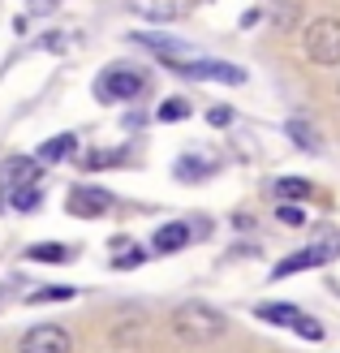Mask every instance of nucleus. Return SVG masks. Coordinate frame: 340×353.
<instances>
[{
  "label": "nucleus",
  "instance_id": "1",
  "mask_svg": "<svg viewBox=\"0 0 340 353\" xmlns=\"http://www.w3.org/2000/svg\"><path fill=\"white\" fill-rule=\"evenodd\" d=\"M168 327H172V336L186 341V345H211L228 332V319L207 302H181L168 314Z\"/></svg>",
  "mask_w": 340,
  "mask_h": 353
},
{
  "label": "nucleus",
  "instance_id": "2",
  "mask_svg": "<svg viewBox=\"0 0 340 353\" xmlns=\"http://www.w3.org/2000/svg\"><path fill=\"white\" fill-rule=\"evenodd\" d=\"M301 52L306 61L319 69H336L340 65V17H314L301 34Z\"/></svg>",
  "mask_w": 340,
  "mask_h": 353
},
{
  "label": "nucleus",
  "instance_id": "3",
  "mask_svg": "<svg viewBox=\"0 0 340 353\" xmlns=\"http://www.w3.org/2000/svg\"><path fill=\"white\" fill-rule=\"evenodd\" d=\"M142 86H147V74H142V69H134V65H108L95 78V95L103 103H125V99L142 95Z\"/></svg>",
  "mask_w": 340,
  "mask_h": 353
},
{
  "label": "nucleus",
  "instance_id": "4",
  "mask_svg": "<svg viewBox=\"0 0 340 353\" xmlns=\"http://www.w3.org/2000/svg\"><path fill=\"white\" fill-rule=\"evenodd\" d=\"M254 319L276 323V327H289V332H297V336H306V341H323V323H314L310 314H301L293 302H259L254 306Z\"/></svg>",
  "mask_w": 340,
  "mask_h": 353
},
{
  "label": "nucleus",
  "instance_id": "5",
  "mask_svg": "<svg viewBox=\"0 0 340 353\" xmlns=\"http://www.w3.org/2000/svg\"><path fill=\"white\" fill-rule=\"evenodd\" d=\"M17 353H74V336L61 323H34L30 332H22Z\"/></svg>",
  "mask_w": 340,
  "mask_h": 353
},
{
  "label": "nucleus",
  "instance_id": "6",
  "mask_svg": "<svg viewBox=\"0 0 340 353\" xmlns=\"http://www.w3.org/2000/svg\"><path fill=\"white\" fill-rule=\"evenodd\" d=\"M65 207H69V216H78V220H99L103 211H112V194L103 185H74Z\"/></svg>",
  "mask_w": 340,
  "mask_h": 353
},
{
  "label": "nucleus",
  "instance_id": "7",
  "mask_svg": "<svg viewBox=\"0 0 340 353\" xmlns=\"http://www.w3.org/2000/svg\"><path fill=\"white\" fill-rule=\"evenodd\" d=\"M168 69H177V74H190V78H211V82H228V86L246 82V69H237V65H224V61H172Z\"/></svg>",
  "mask_w": 340,
  "mask_h": 353
},
{
  "label": "nucleus",
  "instance_id": "8",
  "mask_svg": "<svg viewBox=\"0 0 340 353\" xmlns=\"http://www.w3.org/2000/svg\"><path fill=\"white\" fill-rule=\"evenodd\" d=\"M332 245H306V250H293L289 259H280L276 263V280H284V276H297V272H310V268H323V263H332Z\"/></svg>",
  "mask_w": 340,
  "mask_h": 353
},
{
  "label": "nucleus",
  "instance_id": "9",
  "mask_svg": "<svg viewBox=\"0 0 340 353\" xmlns=\"http://www.w3.org/2000/svg\"><path fill=\"white\" fill-rule=\"evenodd\" d=\"M39 172H43V164L34 160V155H9V160L0 164V181L9 190H22V185H39Z\"/></svg>",
  "mask_w": 340,
  "mask_h": 353
},
{
  "label": "nucleus",
  "instance_id": "10",
  "mask_svg": "<svg viewBox=\"0 0 340 353\" xmlns=\"http://www.w3.org/2000/svg\"><path fill=\"white\" fill-rule=\"evenodd\" d=\"M190 241H194V228L181 224V220H172V224H164V228H155L151 250H155V254H177V250H186Z\"/></svg>",
  "mask_w": 340,
  "mask_h": 353
},
{
  "label": "nucleus",
  "instance_id": "11",
  "mask_svg": "<svg viewBox=\"0 0 340 353\" xmlns=\"http://www.w3.org/2000/svg\"><path fill=\"white\" fill-rule=\"evenodd\" d=\"M74 151H78V134H57V138H48V143L39 147V155H34V160H39V164H61V160H69Z\"/></svg>",
  "mask_w": 340,
  "mask_h": 353
},
{
  "label": "nucleus",
  "instance_id": "12",
  "mask_svg": "<svg viewBox=\"0 0 340 353\" xmlns=\"http://www.w3.org/2000/svg\"><path fill=\"white\" fill-rule=\"evenodd\" d=\"M26 259L30 263H69V259H74V245H65V241H34V245H26Z\"/></svg>",
  "mask_w": 340,
  "mask_h": 353
},
{
  "label": "nucleus",
  "instance_id": "13",
  "mask_svg": "<svg viewBox=\"0 0 340 353\" xmlns=\"http://www.w3.org/2000/svg\"><path fill=\"white\" fill-rule=\"evenodd\" d=\"M284 130H289V138H293V143H297L301 151H310V155L323 151V138H319V130L310 125V121H289Z\"/></svg>",
  "mask_w": 340,
  "mask_h": 353
},
{
  "label": "nucleus",
  "instance_id": "14",
  "mask_svg": "<svg viewBox=\"0 0 340 353\" xmlns=\"http://www.w3.org/2000/svg\"><path fill=\"white\" fill-rule=\"evenodd\" d=\"M272 190H276V199H280V203H297V199H310V190H314V185L306 181V176H280Z\"/></svg>",
  "mask_w": 340,
  "mask_h": 353
},
{
  "label": "nucleus",
  "instance_id": "15",
  "mask_svg": "<svg viewBox=\"0 0 340 353\" xmlns=\"http://www.w3.org/2000/svg\"><path fill=\"white\" fill-rule=\"evenodd\" d=\"M43 203V185H22V190H9V207L13 211H34Z\"/></svg>",
  "mask_w": 340,
  "mask_h": 353
},
{
  "label": "nucleus",
  "instance_id": "16",
  "mask_svg": "<svg viewBox=\"0 0 340 353\" xmlns=\"http://www.w3.org/2000/svg\"><path fill=\"white\" fill-rule=\"evenodd\" d=\"M211 172H216V164H211V160H194V155L177 160V176H181V181H199V176H211Z\"/></svg>",
  "mask_w": 340,
  "mask_h": 353
},
{
  "label": "nucleus",
  "instance_id": "17",
  "mask_svg": "<svg viewBox=\"0 0 340 353\" xmlns=\"http://www.w3.org/2000/svg\"><path fill=\"white\" fill-rule=\"evenodd\" d=\"M155 117L164 121V125H177V121H186V117H190V103H186L181 95H172V99L159 103V112H155Z\"/></svg>",
  "mask_w": 340,
  "mask_h": 353
},
{
  "label": "nucleus",
  "instance_id": "18",
  "mask_svg": "<svg viewBox=\"0 0 340 353\" xmlns=\"http://www.w3.org/2000/svg\"><path fill=\"white\" fill-rule=\"evenodd\" d=\"M74 293H78L74 285H48V289H39V293H30L26 302H30V306H43V302H69Z\"/></svg>",
  "mask_w": 340,
  "mask_h": 353
},
{
  "label": "nucleus",
  "instance_id": "19",
  "mask_svg": "<svg viewBox=\"0 0 340 353\" xmlns=\"http://www.w3.org/2000/svg\"><path fill=\"white\" fill-rule=\"evenodd\" d=\"M125 164V155L121 151H95V155H82V168L86 172H95V168H117Z\"/></svg>",
  "mask_w": 340,
  "mask_h": 353
},
{
  "label": "nucleus",
  "instance_id": "20",
  "mask_svg": "<svg viewBox=\"0 0 340 353\" xmlns=\"http://www.w3.org/2000/svg\"><path fill=\"white\" fill-rule=\"evenodd\" d=\"M276 220H280L284 228H301V224H306V211H301L297 203H280V207H276Z\"/></svg>",
  "mask_w": 340,
  "mask_h": 353
},
{
  "label": "nucleus",
  "instance_id": "21",
  "mask_svg": "<svg viewBox=\"0 0 340 353\" xmlns=\"http://www.w3.org/2000/svg\"><path fill=\"white\" fill-rule=\"evenodd\" d=\"M142 263H147V250H142V245H130L125 254L112 259V268H117V272H130V268H142Z\"/></svg>",
  "mask_w": 340,
  "mask_h": 353
},
{
  "label": "nucleus",
  "instance_id": "22",
  "mask_svg": "<svg viewBox=\"0 0 340 353\" xmlns=\"http://www.w3.org/2000/svg\"><path fill=\"white\" fill-rule=\"evenodd\" d=\"M232 117H237V112H232V108H224V103H216V108L207 112V121H211L216 130H228V125H232Z\"/></svg>",
  "mask_w": 340,
  "mask_h": 353
},
{
  "label": "nucleus",
  "instance_id": "23",
  "mask_svg": "<svg viewBox=\"0 0 340 353\" xmlns=\"http://www.w3.org/2000/svg\"><path fill=\"white\" fill-rule=\"evenodd\" d=\"M43 5H52V0H43Z\"/></svg>",
  "mask_w": 340,
  "mask_h": 353
}]
</instances>
